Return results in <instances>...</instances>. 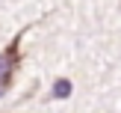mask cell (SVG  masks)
Listing matches in <instances>:
<instances>
[{
  "label": "cell",
  "instance_id": "obj_1",
  "mask_svg": "<svg viewBox=\"0 0 121 113\" xmlns=\"http://www.w3.org/2000/svg\"><path fill=\"white\" fill-rule=\"evenodd\" d=\"M18 45H21V36H15L12 45L0 54V89H3V92L12 86V77H15V69H18V59H21Z\"/></svg>",
  "mask_w": 121,
  "mask_h": 113
},
{
  "label": "cell",
  "instance_id": "obj_2",
  "mask_svg": "<svg viewBox=\"0 0 121 113\" xmlns=\"http://www.w3.org/2000/svg\"><path fill=\"white\" fill-rule=\"evenodd\" d=\"M68 95H71V80L62 77V80L53 83V98H68Z\"/></svg>",
  "mask_w": 121,
  "mask_h": 113
}]
</instances>
